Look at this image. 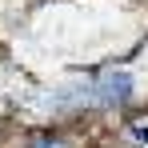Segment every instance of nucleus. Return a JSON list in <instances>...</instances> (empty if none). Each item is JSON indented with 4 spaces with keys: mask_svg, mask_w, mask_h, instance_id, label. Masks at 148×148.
<instances>
[{
    "mask_svg": "<svg viewBox=\"0 0 148 148\" xmlns=\"http://www.w3.org/2000/svg\"><path fill=\"white\" fill-rule=\"evenodd\" d=\"M128 96H132V76L124 72V68H112V72H104L96 84H92V100L104 104V108H116V104H124Z\"/></svg>",
    "mask_w": 148,
    "mask_h": 148,
    "instance_id": "obj_1",
    "label": "nucleus"
},
{
    "mask_svg": "<svg viewBox=\"0 0 148 148\" xmlns=\"http://www.w3.org/2000/svg\"><path fill=\"white\" fill-rule=\"evenodd\" d=\"M128 140L140 144V148H148V124H132V128H128Z\"/></svg>",
    "mask_w": 148,
    "mask_h": 148,
    "instance_id": "obj_2",
    "label": "nucleus"
}]
</instances>
